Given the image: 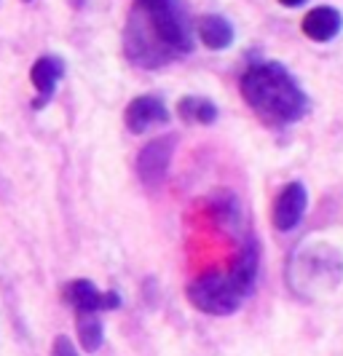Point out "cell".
<instances>
[{"label": "cell", "instance_id": "cell-13", "mask_svg": "<svg viewBox=\"0 0 343 356\" xmlns=\"http://www.w3.org/2000/svg\"><path fill=\"white\" fill-rule=\"evenodd\" d=\"M196 35H199V40L209 51H223V49L234 46L236 30L225 17H220V14H207V17H201Z\"/></svg>", "mask_w": 343, "mask_h": 356}, {"label": "cell", "instance_id": "cell-3", "mask_svg": "<svg viewBox=\"0 0 343 356\" xmlns=\"http://www.w3.org/2000/svg\"><path fill=\"white\" fill-rule=\"evenodd\" d=\"M343 279V254L325 241H306L287 263V284L303 298H319L338 289Z\"/></svg>", "mask_w": 343, "mask_h": 356}, {"label": "cell", "instance_id": "cell-11", "mask_svg": "<svg viewBox=\"0 0 343 356\" xmlns=\"http://www.w3.org/2000/svg\"><path fill=\"white\" fill-rule=\"evenodd\" d=\"M301 27H303V35L308 40H314V43H330V40H335V38L341 35L343 14L335 6H317V8H311L306 17H303Z\"/></svg>", "mask_w": 343, "mask_h": 356}, {"label": "cell", "instance_id": "cell-12", "mask_svg": "<svg viewBox=\"0 0 343 356\" xmlns=\"http://www.w3.org/2000/svg\"><path fill=\"white\" fill-rule=\"evenodd\" d=\"M207 214H209V220L220 225V228H225L228 233H239L244 228V212H241V204H239V198L234 193H228V191H215L212 196L207 198Z\"/></svg>", "mask_w": 343, "mask_h": 356}, {"label": "cell", "instance_id": "cell-6", "mask_svg": "<svg viewBox=\"0 0 343 356\" xmlns=\"http://www.w3.org/2000/svg\"><path fill=\"white\" fill-rule=\"evenodd\" d=\"M175 147H177V134H166V137H153L137 153V177L145 185H159L175 159Z\"/></svg>", "mask_w": 343, "mask_h": 356}, {"label": "cell", "instance_id": "cell-8", "mask_svg": "<svg viewBox=\"0 0 343 356\" xmlns=\"http://www.w3.org/2000/svg\"><path fill=\"white\" fill-rule=\"evenodd\" d=\"M124 124H127V129L131 134H145L153 126L169 124V110H166L161 97H156V94H140L124 110Z\"/></svg>", "mask_w": 343, "mask_h": 356}, {"label": "cell", "instance_id": "cell-9", "mask_svg": "<svg viewBox=\"0 0 343 356\" xmlns=\"http://www.w3.org/2000/svg\"><path fill=\"white\" fill-rule=\"evenodd\" d=\"M65 78V62L62 56H54V54H43L38 56L35 65L30 67V81L38 91V99L33 102V110H43L54 99L56 89Z\"/></svg>", "mask_w": 343, "mask_h": 356}, {"label": "cell", "instance_id": "cell-4", "mask_svg": "<svg viewBox=\"0 0 343 356\" xmlns=\"http://www.w3.org/2000/svg\"><path fill=\"white\" fill-rule=\"evenodd\" d=\"M185 295H188L191 305L207 316H231L247 300V295L239 292L234 282L220 270H207V273L196 276L188 284Z\"/></svg>", "mask_w": 343, "mask_h": 356}, {"label": "cell", "instance_id": "cell-2", "mask_svg": "<svg viewBox=\"0 0 343 356\" xmlns=\"http://www.w3.org/2000/svg\"><path fill=\"white\" fill-rule=\"evenodd\" d=\"M239 91L255 115L276 129L298 124L311 110V99L303 86L282 62L273 59L253 62L239 78Z\"/></svg>", "mask_w": 343, "mask_h": 356}, {"label": "cell", "instance_id": "cell-5", "mask_svg": "<svg viewBox=\"0 0 343 356\" xmlns=\"http://www.w3.org/2000/svg\"><path fill=\"white\" fill-rule=\"evenodd\" d=\"M65 303L72 308V314H102V311H115L121 305V295L118 292H102L97 289L94 282L89 279H72L62 289Z\"/></svg>", "mask_w": 343, "mask_h": 356}, {"label": "cell", "instance_id": "cell-10", "mask_svg": "<svg viewBox=\"0 0 343 356\" xmlns=\"http://www.w3.org/2000/svg\"><path fill=\"white\" fill-rule=\"evenodd\" d=\"M257 270H260V244H257V238H244L228 270H225V276L234 282L239 292H244L250 298L255 282H257Z\"/></svg>", "mask_w": 343, "mask_h": 356}, {"label": "cell", "instance_id": "cell-16", "mask_svg": "<svg viewBox=\"0 0 343 356\" xmlns=\"http://www.w3.org/2000/svg\"><path fill=\"white\" fill-rule=\"evenodd\" d=\"M49 356H81V354H78L75 343H72L67 335H56L54 343H51V354Z\"/></svg>", "mask_w": 343, "mask_h": 356}, {"label": "cell", "instance_id": "cell-1", "mask_svg": "<svg viewBox=\"0 0 343 356\" xmlns=\"http://www.w3.org/2000/svg\"><path fill=\"white\" fill-rule=\"evenodd\" d=\"M193 27L182 0H134L124 27V56L134 67H166L193 51Z\"/></svg>", "mask_w": 343, "mask_h": 356}, {"label": "cell", "instance_id": "cell-15", "mask_svg": "<svg viewBox=\"0 0 343 356\" xmlns=\"http://www.w3.org/2000/svg\"><path fill=\"white\" fill-rule=\"evenodd\" d=\"M75 335H78V346L86 354L99 351L105 343V324L99 319V314H75Z\"/></svg>", "mask_w": 343, "mask_h": 356}, {"label": "cell", "instance_id": "cell-14", "mask_svg": "<svg viewBox=\"0 0 343 356\" xmlns=\"http://www.w3.org/2000/svg\"><path fill=\"white\" fill-rule=\"evenodd\" d=\"M177 115H180L185 124L193 126H212L217 121V105L207 97L199 94H188L177 102Z\"/></svg>", "mask_w": 343, "mask_h": 356}, {"label": "cell", "instance_id": "cell-18", "mask_svg": "<svg viewBox=\"0 0 343 356\" xmlns=\"http://www.w3.org/2000/svg\"><path fill=\"white\" fill-rule=\"evenodd\" d=\"M24 3H33V0H24Z\"/></svg>", "mask_w": 343, "mask_h": 356}, {"label": "cell", "instance_id": "cell-7", "mask_svg": "<svg viewBox=\"0 0 343 356\" xmlns=\"http://www.w3.org/2000/svg\"><path fill=\"white\" fill-rule=\"evenodd\" d=\"M308 207V191L303 182H289L279 191V196L273 201V228L282 233L292 231L301 225L303 214H306Z\"/></svg>", "mask_w": 343, "mask_h": 356}, {"label": "cell", "instance_id": "cell-17", "mask_svg": "<svg viewBox=\"0 0 343 356\" xmlns=\"http://www.w3.org/2000/svg\"><path fill=\"white\" fill-rule=\"evenodd\" d=\"M282 6H287V8H298V6H306L308 0H279Z\"/></svg>", "mask_w": 343, "mask_h": 356}]
</instances>
